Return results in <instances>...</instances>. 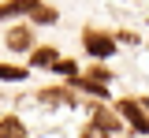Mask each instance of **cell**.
I'll use <instances>...</instances> for the list:
<instances>
[{"instance_id":"6da1fadb","label":"cell","mask_w":149,"mask_h":138,"mask_svg":"<svg viewBox=\"0 0 149 138\" xmlns=\"http://www.w3.org/2000/svg\"><path fill=\"white\" fill-rule=\"evenodd\" d=\"M116 108H119L123 119H130V127H134L138 135H149V116H146V108H142V101H130L127 97V101H119Z\"/></svg>"},{"instance_id":"7a4b0ae2","label":"cell","mask_w":149,"mask_h":138,"mask_svg":"<svg viewBox=\"0 0 149 138\" xmlns=\"http://www.w3.org/2000/svg\"><path fill=\"white\" fill-rule=\"evenodd\" d=\"M82 45H86V52H90V56H97V60H104V56H112V52H116V38L97 34V30H86V34H82Z\"/></svg>"},{"instance_id":"3957f363","label":"cell","mask_w":149,"mask_h":138,"mask_svg":"<svg viewBox=\"0 0 149 138\" xmlns=\"http://www.w3.org/2000/svg\"><path fill=\"white\" fill-rule=\"evenodd\" d=\"M86 138H93V135H119V123H116V116L112 112H104V108H97L93 112V123L82 131Z\"/></svg>"},{"instance_id":"277c9868","label":"cell","mask_w":149,"mask_h":138,"mask_svg":"<svg viewBox=\"0 0 149 138\" xmlns=\"http://www.w3.org/2000/svg\"><path fill=\"white\" fill-rule=\"evenodd\" d=\"M30 41H34L30 26H15V30L8 34V49H11V52H19V49H30Z\"/></svg>"},{"instance_id":"5b68a950","label":"cell","mask_w":149,"mask_h":138,"mask_svg":"<svg viewBox=\"0 0 149 138\" xmlns=\"http://www.w3.org/2000/svg\"><path fill=\"white\" fill-rule=\"evenodd\" d=\"M37 0H11V4H0V19H11V15H22V11H34Z\"/></svg>"},{"instance_id":"8992f818","label":"cell","mask_w":149,"mask_h":138,"mask_svg":"<svg viewBox=\"0 0 149 138\" xmlns=\"http://www.w3.org/2000/svg\"><path fill=\"white\" fill-rule=\"evenodd\" d=\"M26 135V127L19 123L15 116H8V119H0V138H22Z\"/></svg>"},{"instance_id":"52a82bcc","label":"cell","mask_w":149,"mask_h":138,"mask_svg":"<svg viewBox=\"0 0 149 138\" xmlns=\"http://www.w3.org/2000/svg\"><path fill=\"white\" fill-rule=\"evenodd\" d=\"M56 60H60V52H56V49H49V45L34 52V63H37V67H56Z\"/></svg>"},{"instance_id":"ba28073f","label":"cell","mask_w":149,"mask_h":138,"mask_svg":"<svg viewBox=\"0 0 149 138\" xmlns=\"http://www.w3.org/2000/svg\"><path fill=\"white\" fill-rule=\"evenodd\" d=\"M41 101H49V105H74V97H67V90H45Z\"/></svg>"},{"instance_id":"9c48e42d","label":"cell","mask_w":149,"mask_h":138,"mask_svg":"<svg viewBox=\"0 0 149 138\" xmlns=\"http://www.w3.org/2000/svg\"><path fill=\"white\" fill-rule=\"evenodd\" d=\"M0 79H8V82H22V79H26V67H11V63H0Z\"/></svg>"},{"instance_id":"30bf717a","label":"cell","mask_w":149,"mask_h":138,"mask_svg":"<svg viewBox=\"0 0 149 138\" xmlns=\"http://www.w3.org/2000/svg\"><path fill=\"white\" fill-rule=\"evenodd\" d=\"M30 15H34V22H56V8H49V4H37Z\"/></svg>"},{"instance_id":"8fae6325","label":"cell","mask_w":149,"mask_h":138,"mask_svg":"<svg viewBox=\"0 0 149 138\" xmlns=\"http://www.w3.org/2000/svg\"><path fill=\"white\" fill-rule=\"evenodd\" d=\"M56 71H60V75H78L74 60H56Z\"/></svg>"},{"instance_id":"7c38bea8","label":"cell","mask_w":149,"mask_h":138,"mask_svg":"<svg viewBox=\"0 0 149 138\" xmlns=\"http://www.w3.org/2000/svg\"><path fill=\"white\" fill-rule=\"evenodd\" d=\"M90 79H97V82H108L112 75H108V71H104V67H93V71H90Z\"/></svg>"}]
</instances>
